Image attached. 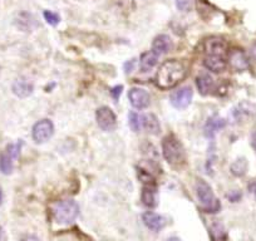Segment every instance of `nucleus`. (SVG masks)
Segmentation results:
<instances>
[{"label": "nucleus", "mask_w": 256, "mask_h": 241, "mask_svg": "<svg viewBox=\"0 0 256 241\" xmlns=\"http://www.w3.org/2000/svg\"><path fill=\"white\" fill-rule=\"evenodd\" d=\"M143 128L147 130V132L152 133V135H157L160 133V122H158L157 117L153 116V114H148L145 116V121H143Z\"/></svg>", "instance_id": "21"}, {"label": "nucleus", "mask_w": 256, "mask_h": 241, "mask_svg": "<svg viewBox=\"0 0 256 241\" xmlns=\"http://www.w3.org/2000/svg\"><path fill=\"white\" fill-rule=\"evenodd\" d=\"M158 58H160V55H158L155 50H152V49L146 51V53H143V54L141 55V59H139V67H141L142 72L151 71V69L157 64Z\"/></svg>", "instance_id": "17"}, {"label": "nucleus", "mask_w": 256, "mask_h": 241, "mask_svg": "<svg viewBox=\"0 0 256 241\" xmlns=\"http://www.w3.org/2000/svg\"><path fill=\"white\" fill-rule=\"evenodd\" d=\"M251 145H253L254 149L256 151V131L253 133V136H251Z\"/></svg>", "instance_id": "32"}, {"label": "nucleus", "mask_w": 256, "mask_h": 241, "mask_svg": "<svg viewBox=\"0 0 256 241\" xmlns=\"http://www.w3.org/2000/svg\"><path fill=\"white\" fill-rule=\"evenodd\" d=\"M134 59H131L129 60V62H127L125 64V69H126V72H127V73H129V72H132V68H133V65H134Z\"/></svg>", "instance_id": "28"}, {"label": "nucleus", "mask_w": 256, "mask_h": 241, "mask_svg": "<svg viewBox=\"0 0 256 241\" xmlns=\"http://www.w3.org/2000/svg\"><path fill=\"white\" fill-rule=\"evenodd\" d=\"M53 217L59 224H71L79 214V206L73 200H63L52 206Z\"/></svg>", "instance_id": "4"}, {"label": "nucleus", "mask_w": 256, "mask_h": 241, "mask_svg": "<svg viewBox=\"0 0 256 241\" xmlns=\"http://www.w3.org/2000/svg\"><path fill=\"white\" fill-rule=\"evenodd\" d=\"M43 16H44V19H45V22L50 25H57L58 23L60 22L59 15H58L57 13H54V11L45 10L43 13Z\"/></svg>", "instance_id": "24"}, {"label": "nucleus", "mask_w": 256, "mask_h": 241, "mask_svg": "<svg viewBox=\"0 0 256 241\" xmlns=\"http://www.w3.org/2000/svg\"><path fill=\"white\" fill-rule=\"evenodd\" d=\"M227 197L230 198V200L232 201V202H236V201L240 200V197H241V193H237V191H235V193H230V195H227Z\"/></svg>", "instance_id": "27"}, {"label": "nucleus", "mask_w": 256, "mask_h": 241, "mask_svg": "<svg viewBox=\"0 0 256 241\" xmlns=\"http://www.w3.org/2000/svg\"><path fill=\"white\" fill-rule=\"evenodd\" d=\"M141 200L147 207H155L157 205V187L153 182L146 184V186L143 187Z\"/></svg>", "instance_id": "14"}, {"label": "nucleus", "mask_w": 256, "mask_h": 241, "mask_svg": "<svg viewBox=\"0 0 256 241\" xmlns=\"http://www.w3.org/2000/svg\"><path fill=\"white\" fill-rule=\"evenodd\" d=\"M33 82L29 81L25 77H20V78L15 79V82L13 83V87H11V91H13L14 95L19 98H25L28 96H30L33 93Z\"/></svg>", "instance_id": "11"}, {"label": "nucleus", "mask_w": 256, "mask_h": 241, "mask_svg": "<svg viewBox=\"0 0 256 241\" xmlns=\"http://www.w3.org/2000/svg\"><path fill=\"white\" fill-rule=\"evenodd\" d=\"M205 57H218L226 58L227 55V43L222 38L211 37L206 39L204 43Z\"/></svg>", "instance_id": "6"}, {"label": "nucleus", "mask_w": 256, "mask_h": 241, "mask_svg": "<svg viewBox=\"0 0 256 241\" xmlns=\"http://www.w3.org/2000/svg\"><path fill=\"white\" fill-rule=\"evenodd\" d=\"M143 121H145V116L136 113V112L129 113V126L134 132H139L143 128Z\"/></svg>", "instance_id": "23"}, {"label": "nucleus", "mask_w": 256, "mask_h": 241, "mask_svg": "<svg viewBox=\"0 0 256 241\" xmlns=\"http://www.w3.org/2000/svg\"><path fill=\"white\" fill-rule=\"evenodd\" d=\"M187 74V65L177 59L166 60L156 74V86L161 90H171Z\"/></svg>", "instance_id": "1"}, {"label": "nucleus", "mask_w": 256, "mask_h": 241, "mask_svg": "<svg viewBox=\"0 0 256 241\" xmlns=\"http://www.w3.org/2000/svg\"><path fill=\"white\" fill-rule=\"evenodd\" d=\"M194 97V92L191 87H182L180 90L174 91L171 95V104L177 109H183L190 106L191 100Z\"/></svg>", "instance_id": "9"}, {"label": "nucleus", "mask_w": 256, "mask_h": 241, "mask_svg": "<svg viewBox=\"0 0 256 241\" xmlns=\"http://www.w3.org/2000/svg\"><path fill=\"white\" fill-rule=\"evenodd\" d=\"M1 201H3V193H1V189H0V205H1Z\"/></svg>", "instance_id": "34"}, {"label": "nucleus", "mask_w": 256, "mask_h": 241, "mask_svg": "<svg viewBox=\"0 0 256 241\" xmlns=\"http://www.w3.org/2000/svg\"><path fill=\"white\" fill-rule=\"evenodd\" d=\"M196 195L199 198V202L201 205L202 210L206 212L215 214L221 209L220 201L216 198L213 189L204 180H197L196 182Z\"/></svg>", "instance_id": "2"}, {"label": "nucleus", "mask_w": 256, "mask_h": 241, "mask_svg": "<svg viewBox=\"0 0 256 241\" xmlns=\"http://www.w3.org/2000/svg\"><path fill=\"white\" fill-rule=\"evenodd\" d=\"M254 113H255V107L248 102L240 103L239 106L232 111V116H234L236 121H241V119L246 118V117L253 116Z\"/></svg>", "instance_id": "20"}, {"label": "nucleus", "mask_w": 256, "mask_h": 241, "mask_svg": "<svg viewBox=\"0 0 256 241\" xmlns=\"http://www.w3.org/2000/svg\"><path fill=\"white\" fill-rule=\"evenodd\" d=\"M122 90H123V87H122V86H117V87L112 88V91H111V95H112V97H113V98H115L116 100H117L118 98H120L121 93H122Z\"/></svg>", "instance_id": "26"}, {"label": "nucleus", "mask_w": 256, "mask_h": 241, "mask_svg": "<svg viewBox=\"0 0 256 241\" xmlns=\"http://www.w3.org/2000/svg\"><path fill=\"white\" fill-rule=\"evenodd\" d=\"M164 156L167 162L172 166H181L186 160L185 148L182 144L174 136H167L162 144Z\"/></svg>", "instance_id": "3"}, {"label": "nucleus", "mask_w": 256, "mask_h": 241, "mask_svg": "<svg viewBox=\"0 0 256 241\" xmlns=\"http://www.w3.org/2000/svg\"><path fill=\"white\" fill-rule=\"evenodd\" d=\"M143 222H145V225L147 226L150 230L152 231H161L162 229L166 226V219L161 215L156 214V212L152 211H148L146 214H143Z\"/></svg>", "instance_id": "13"}, {"label": "nucleus", "mask_w": 256, "mask_h": 241, "mask_svg": "<svg viewBox=\"0 0 256 241\" xmlns=\"http://www.w3.org/2000/svg\"><path fill=\"white\" fill-rule=\"evenodd\" d=\"M172 49V41L166 34L156 37L152 43V50H155L158 55L166 54Z\"/></svg>", "instance_id": "15"}, {"label": "nucleus", "mask_w": 256, "mask_h": 241, "mask_svg": "<svg viewBox=\"0 0 256 241\" xmlns=\"http://www.w3.org/2000/svg\"><path fill=\"white\" fill-rule=\"evenodd\" d=\"M196 84L200 93L204 96L210 95V93L215 90V81H213V78L210 74L207 73L200 74L196 79Z\"/></svg>", "instance_id": "16"}, {"label": "nucleus", "mask_w": 256, "mask_h": 241, "mask_svg": "<svg viewBox=\"0 0 256 241\" xmlns=\"http://www.w3.org/2000/svg\"><path fill=\"white\" fill-rule=\"evenodd\" d=\"M22 142L11 144L6 146L3 153L0 154V172L4 175H10L14 168V161L19 157Z\"/></svg>", "instance_id": "5"}, {"label": "nucleus", "mask_w": 256, "mask_h": 241, "mask_svg": "<svg viewBox=\"0 0 256 241\" xmlns=\"http://www.w3.org/2000/svg\"><path fill=\"white\" fill-rule=\"evenodd\" d=\"M204 64L209 71L213 72H222L226 68L227 62L226 58H218V57H205Z\"/></svg>", "instance_id": "19"}, {"label": "nucleus", "mask_w": 256, "mask_h": 241, "mask_svg": "<svg viewBox=\"0 0 256 241\" xmlns=\"http://www.w3.org/2000/svg\"><path fill=\"white\" fill-rule=\"evenodd\" d=\"M167 241H181V240L178 238H171V239H169Z\"/></svg>", "instance_id": "33"}, {"label": "nucleus", "mask_w": 256, "mask_h": 241, "mask_svg": "<svg viewBox=\"0 0 256 241\" xmlns=\"http://www.w3.org/2000/svg\"><path fill=\"white\" fill-rule=\"evenodd\" d=\"M95 119L99 127L103 131L115 130L117 118H116L115 112L112 111L109 107H101L95 112Z\"/></svg>", "instance_id": "8"}, {"label": "nucleus", "mask_w": 256, "mask_h": 241, "mask_svg": "<svg viewBox=\"0 0 256 241\" xmlns=\"http://www.w3.org/2000/svg\"><path fill=\"white\" fill-rule=\"evenodd\" d=\"M249 193H250L251 195L256 198V181L251 182V184L249 185Z\"/></svg>", "instance_id": "29"}, {"label": "nucleus", "mask_w": 256, "mask_h": 241, "mask_svg": "<svg viewBox=\"0 0 256 241\" xmlns=\"http://www.w3.org/2000/svg\"><path fill=\"white\" fill-rule=\"evenodd\" d=\"M176 6L181 11H191L194 6V0H176Z\"/></svg>", "instance_id": "25"}, {"label": "nucleus", "mask_w": 256, "mask_h": 241, "mask_svg": "<svg viewBox=\"0 0 256 241\" xmlns=\"http://www.w3.org/2000/svg\"><path fill=\"white\" fill-rule=\"evenodd\" d=\"M53 133H54V126L49 119H42V121L37 122L34 125L33 131H32L33 140L37 144H43V142L48 141L53 136Z\"/></svg>", "instance_id": "7"}, {"label": "nucleus", "mask_w": 256, "mask_h": 241, "mask_svg": "<svg viewBox=\"0 0 256 241\" xmlns=\"http://www.w3.org/2000/svg\"><path fill=\"white\" fill-rule=\"evenodd\" d=\"M225 125H226L225 119H222L218 116H213L211 118L207 119V123L205 126V135L207 137H213L218 130L225 127Z\"/></svg>", "instance_id": "18"}, {"label": "nucleus", "mask_w": 256, "mask_h": 241, "mask_svg": "<svg viewBox=\"0 0 256 241\" xmlns=\"http://www.w3.org/2000/svg\"><path fill=\"white\" fill-rule=\"evenodd\" d=\"M250 58L254 62H256V43H254L250 48Z\"/></svg>", "instance_id": "30"}, {"label": "nucleus", "mask_w": 256, "mask_h": 241, "mask_svg": "<svg viewBox=\"0 0 256 241\" xmlns=\"http://www.w3.org/2000/svg\"><path fill=\"white\" fill-rule=\"evenodd\" d=\"M229 63L230 67L235 71L243 72L246 71L249 68V59L246 57V54L243 50L240 49H234L229 54Z\"/></svg>", "instance_id": "12"}, {"label": "nucleus", "mask_w": 256, "mask_h": 241, "mask_svg": "<svg viewBox=\"0 0 256 241\" xmlns=\"http://www.w3.org/2000/svg\"><path fill=\"white\" fill-rule=\"evenodd\" d=\"M246 171H248V161H246V158H237L231 165V174L234 176H244L246 174Z\"/></svg>", "instance_id": "22"}, {"label": "nucleus", "mask_w": 256, "mask_h": 241, "mask_svg": "<svg viewBox=\"0 0 256 241\" xmlns=\"http://www.w3.org/2000/svg\"><path fill=\"white\" fill-rule=\"evenodd\" d=\"M20 241H39V239L34 235H28V236H24Z\"/></svg>", "instance_id": "31"}, {"label": "nucleus", "mask_w": 256, "mask_h": 241, "mask_svg": "<svg viewBox=\"0 0 256 241\" xmlns=\"http://www.w3.org/2000/svg\"><path fill=\"white\" fill-rule=\"evenodd\" d=\"M128 98L132 106L137 109H143L150 104V95L143 88H132L128 92Z\"/></svg>", "instance_id": "10"}]
</instances>
